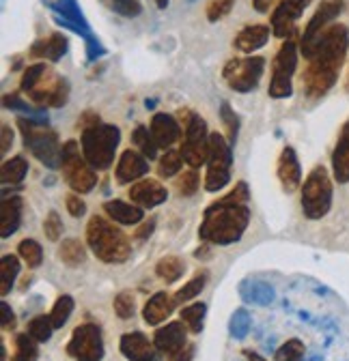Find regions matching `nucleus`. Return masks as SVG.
<instances>
[{
  "label": "nucleus",
  "mask_w": 349,
  "mask_h": 361,
  "mask_svg": "<svg viewBox=\"0 0 349 361\" xmlns=\"http://www.w3.org/2000/svg\"><path fill=\"white\" fill-rule=\"evenodd\" d=\"M349 50V28L345 24H332L315 43L307 56L302 73V88L309 99H321L328 95L338 80L345 56Z\"/></svg>",
  "instance_id": "1"
},
{
  "label": "nucleus",
  "mask_w": 349,
  "mask_h": 361,
  "mask_svg": "<svg viewBox=\"0 0 349 361\" xmlns=\"http://www.w3.org/2000/svg\"><path fill=\"white\" fill-rule=\"evenodd\" d=\"M248 200H250L248 183L239 180L227 196L218 198L205 209L203 221L199 226V237L205 243H213V245L237 243L250 224Z\"/></svg>",
  "instance_id": "2"
},
{
  "label": "nucleus",
  "mask_w": 349,
  "mask_h": 361,
  "mask_svg": "<svg viewBox=\"0 0 349 361\" xmlns=\"http://www.w3.org/2000/svg\"><path fill=\"white\" fill-rule=\"evenodd\" d=\"M86 243L102 262L108 264H121L132 256V243L127 235L104 215H93L86 224Z\"/></svg>",
  "instance_id": "3"
},
{
  "label": "nucleus",
  "mask_w": 349,
  "mask_h": 361,
  "mask_svg": "<svg viewBox=\"0 0 349 361\" xmlns=\"http://www.w3.org/2000/svg\"><path fill=\"white\" fill-rule=\"evenodd\" d=\"M121 140V129L108 123H95L82 129L80 149L95 170H108L114 161V153Z\"/></svg>",
  "instance_id": "4"
},
{
  "label": "nucleus",
  "mask_w": 349,
  "mask_h": 361,
  "mask_svg": "<svg viewBox=\"0 0 349 361\" xmlns=\"http://www.w3.org/2000/svg\"><path fill=\"white\" fill-rule=\"evenodd\" d=\"M18 127L22 133L24 147L48 168H61L63 157V145L59 142V133L50 129L46 123H39L32 118H18Z\"/></svg>",
  "instance_id": "5"
},
{
  "label": "nucleus",
  "mask_w": 349,
  "mask_h": 361,
  "mask_svg": "<svg viewBox=\"0 0 349 361\" xmlns=\"http://www.w3.org/2000/svg\"><path fill=\"white\" fill-rule=\"evenodd\" d=\"M332 178L326 166H315L302 183V213L307 219H324L332 209Z\"/></svg>",
  "instance_id": "6"
},
{
  "label": "nucleus",
  "mask_w": 349,
  "mask_h": 361,
  "mask_svg": "<svg viewBox=\"0 0 349 361\" xmlns=\"http://www.w3.org/2000/svg\"><path fill=\"white\" fill-rule=\"evenodd\" d=\"M179 118L184 121V142H182V157L190 168H201L207 164L209 157V131L207 123L190 112V110H179Z\"/></svg>",
  "instance_id": "7"
},
{
  "label": "nucleus",
  "mask_w": 349,
  "mask_h": 361,
  "mask_svg": "<svg viewBox=\"0 0 349 361\" xmlns=\"http://www.w3.org/2000/svg\"><path fill=\"white\" fill-rule=\"evenodd\" d=\"M61 170H63V176L67 180V185L76 194H89L97 185V172H95V168L89 161H86L82 149L73 140H67L63 145Z\"/></svg>",
  "instance_id": "8"
},
{
  "label": "nucleus",
  "mask_w": 349,
  "mask_h": 361,
  "mask_svg": "<svg viewBox=\"0 0 349 361\" xmlns=\"http://www.w3.org/2000/svg\"><path fill=\"white\" fill-rule=\"evenodd\" d=\"M207 174H205V190L220 192L231 180V166H233V147L225 135L211 133L209 135V157H207Z\"/></svg>",
  "instance_id": "9"
},
{
  "label": "nucleus",
  "mask_w": 349,
  "mask_h": 361,
  "mask_svg": "<svg viewBox=\"0 0 349 361\" xmlns=\"http://www.w3.org/2000/svg\"><path fill=\"white\" fill-rule=\"evenodd\" d=\"M297 69V43L285 39L280 50L272 61V80H270V97L287 99L293 93V73Z\"/></svg>",
  "instance_id": "10"
},
{
  "label": "nucleus",
  "mask_w": 349,
  "mask_h": 361,
  "mask_svg": "<svg viewBox=\"0 0 349 361\" xmlns=\"http://www.w3.org/2000/svg\"><path fill=\"white\" fill-rule=\"evenodd\" d=\"M266 59L264 56H246V59H231L223 69V78L235 93H250L264 78Z\"/></svg>",
  "instance_id": "11"
},
{
  "label": "nucleus",
  "mask_w": 349,
  "mask_h": 361,
  "mask_svg": "<svg viewBox=\"0 0 349 361\" xmlns=\"http://www.w3.org/2000/svg\"><path fill=\"white\" fill-rule=\"evenodd\" d=\"M343 9H345V0H324L317 7V11L309 20L307 28H304V35L300 39V52L304 59L313 52L319 37L334 24V20L343 13Z\"/></svg>",
  "instance_id": "12"
},
{
  "label": "nucleus",
  "mask_w": 349,
  "mask_h": 361,
  "mask_svg": "<svg viewBox=\"0 0 349 361\" xmlns=\"http://www.w3.org/2000/svg\"><path fill=\"white\" fill-rule=\"evenodd\" d=\"M67 353L76 361H102L104 359V338L95 323L78 325L67 342Z\"/></svg>",
  "instance_id": "13"
},
{
  "label": "nucleus",
  "mask_w": 349,
  "mask_h": 361,
  "mask_svg": "<svg viewBox=\"0 0 349 361\" xmlns=\"http://www.w3.org/2000/svg\"><path fill=\"white\" fill-rule=\"evenodd\" d=\"M30 102L35 108H63L69 99V82L54 73L52 69L46 71V75L41 78V82L28 93Z\"/></svg>",
  "instance_id": "14"
},
{
  "label": "nucleus",
  "mask_w": 349,
  "mask_h": 361,
  "mask_svg": "<svg viewBox=\"0 0 349 361\" xmlns=\"http://www.w3.org/2000/svg\"><path fill=\"white\" fill-rule=\"evenodd\" d=\"M313 0H280L276 5V9L272 11V32L278 39H291L295 32V22L304 16V9H307Z\"/></svg>",
  "instance_id": "15"
},
{
  "label": "nucleus",
  "mask_w": 349,
  "mask_h": 361,
  "mask_svg": "<svg viewBox=\"0 0 349 361\" xmlns=\"http://www.w3.org/2000/svg\"><path fill=\"white\" fill-rule=\"evenodd\" d=\"M50 9H52L54 13H59V22H61L63 26L71 28L76 35H80V37L86 41V45L100 41V39L91 32L89 22H86V18L82 16V11H80V7H78L76 0H57V3H50Z\"/></svg>",
  "instance_id": "16"
},
{
  "label": "nucleus",
  "mask_w": 349,
  "mask_h": 361,
  "mask_svg": "<svg viewBox=\"0 0 349 361\" xmlns=\"http://www.w3.org/2000/svg\"><path fill=\"white\" fill-rule=\"evenodd\" d=\"M119 348L129 361H160V350L143 331H129L121 336Z\"/></svg>",
  "instance_id": "17"
},
{
  "label": "nucleus",
  "mask_w": 349,
  "mask_h": 361,
  "mask_svg": "<svg viewBox=\"0 0 349 361\" xmlns=\"http://www.w3.org/2000/svg\"><path fill=\"white\" fill-rule=\"evenodd\" d=\"M129 198L141 209H155L168 200V190L153 178H143L129 188Z\"/></svg>",
  "instance_id": "18"
},
{
  "label": "nucleus",
  "mask_w": 349,
  "mask_h": 361,
  "mask_svg": "<svg viewBox=\"0 0 349 361\" xmlns=\"http://www.w3.org/2000/svg\"><path fill=\"white\" fill-rule=\"evenodd\" d=\"M149 172V161L143 153L138 151H132V149H127L121 153L119 161H117V183L121 185H127V183H132V180H138L143 178L145 174Z\"/></svg>",
  "instance_id": "19"
},
{
  "label": "nucleus",
  "mask_w": 349,
  "mask_h": 361,
  "mask_svg": "<svg viewBox=\"0 0 349 361\" xmlns=\"http://www.w3.org/2000/svg\"><path fill=\"white\" fill-rule=\"evenodd\" d=\"M276 174H278V180L287 194L295 192L302 185V168H300V159H297V153L293 147H285L280 151Z\"/></svg>",
  "instance_id": "20"
},
{
  "label": "nucleus",
  "mask_w": 349,
  "mask_h": 361,
  "mask_svg": "<svg viewBox=\"0 0 349 361\" xmlns=\"http://www.w3.org/2000/svg\"><path fill=\"white\" fill-rule=\"evenodd\" d=\"M188 327L184 325V321H172V323H166L164 327H160L153 336V344L160 353H166V355H172L177 353L179 348H184L188 344Z\"/></svg>",
  "instance_id": "21"
},
{
  "label": "nucleus",
  "mask_w": 349,
  "mask_h": 361,
  "mask_svg": "<svg viewBox=\"0 0 349 361\" xmlns=\"http://www.w3.org/2000/svg\"><path fill=\"white\" fill-rule=\"evenodd\" d=\"M67 48H69V41L63 32H52L43 39H37L32 45H30V56L37 59V61H50V63H59L65 54H67Z\"/></svg>",
  "instance_id": "22"
},
{
  "label": "nucleus",
  "mask_w": 349,
  "mask_h": 361,
  "mask_svg": "<svg viewBox=\"0 0 349 361\" xmlns=\"http://www.w3.org/2000/svg\"><path fill=\"white\" fill-rule=\"evenodd\" d=\"M149 129L153 133L158 147L164 149V151H168V147H172L174 142H177L182 138V133H184L182 125L177 123V118L170 116V114H164V112L153 114Z\"/></svg>",
  "instance_id": "23"
},
{
  "label": "nucleus",
  "mask_w": 349,
  "mask_h": 361,
  "mask_svg": "<svg viewBox=\"0 0 349 361\" xmlns=\"http://www.w3.org/2000/svg\"><path fill=\"white\" fill-rule=\"evenodd\" d=\"M332 174L341 185L349 183V121L343 123L332 151Z\"/></svg>",
  "instance_id": "24"
},
{
  "label": "nucleus",
  "mask_w": 349,
  "mask_h": 361,
  "mask_svg": "<svg viewBox=\"0 0 349 361\" xmlns=\"http://www.w3.org/2000/svg\"><path fill=\"white\" fill-rule=\"evenodd\" d=\"M270 39V26L266 24H248L244 26L235 39H233V48L239 50L242 54H252L256 50H261Z\"/></svg>",
  "instance_id": "25"
},
{
  "label": "nucleus",
  "mask_w": 349,
  "mask_h": 361,
  "mask_svg": "<svg viewBox=\"0 0 349 361\" xmlns=\"http://www.w3.org/2000/svg\"><path fill=\"white\" fill-rule=\"evenodd\" d=\"M174 305H177V301H174V295H168L164 290L155 293L145 303V307H143V319H145V323L147 325H153V327L160 325V323H164L168 316L172 314Z\"/></svg>",
  "instance_id": "26"
},
{
  "label": "nucleus",
  "mask_w": 349,
  "mask_h": 361,
  "mask_svg": "<svg viewBox=\"0 0 349 361\" xmlns=\"http://www.w3.org/2000/svg\"><path fill=\"white\" fill-rule=\"evenodd\" d=\"M104 211L112 221L123 224V226H136L145 219V213L138 204L125 202V200H108L104 202Z\"/></svg>",
  "instance_id": "27"
},
{
  "label": "nucleus",
  "mask_w": 349,
  "mask_h": 361,
  "mask_svg": "<svg viewBox=\"0 0 349 361\" xmlns=\"http://www.w3.org/2000/svg\"><path fill=\"white\" fill-rule=\"evenodd\" d=\"M22 209H24V200L20 196L3 198V204H0V213H3V221H0V237L3 239H9L20 228Z\"/></svg>",
  "instance_id": "28"
},
{
  "label": "nucleus",
  "mask_w": 349,
  "mask_h": 361,
  "mask_svg": "<svg viewBox=\"0 0 349 361\" xmlns=\"http://www.w3.org/2000/svg\"><path fill=\"white\" fill-rule=\"evenodd\" d=\"M239 295L254 305H270L276 299V290L268 282H242Z\"/></svg>",
  "instance_id": "29"
},
{
  "label": "nucleus",
  "mask_w": 349,
  "mask_h": 361,
  "mask_svg": "<svg viewBox=\"0 0 349 361\" xmlns=\"http://www.w3.org/2000/svg\"><path fill=\"white\" fill-rule=\"evenodd\" d=\"M184 274H186V264L179 256H164L155 264V276L166 284L179 282Z\"/></svg>",
  "instance_id": "30"
},
{
  "label": "nucleus",
  "mask_w": 349,
  "mask_h": 361,
  "mask_svg": "<svg viewBox=\"0 0 349 361\" xmlns=\"http://www.w3.org/2000/svg\"><path fill=\"white\" fill-rule=\"evenodd\" d=\"M26 172H28V161L22 155H16V157L3 161V166H0V178H3L5 185H18V183H22Z\"/></svg>",
  "instance_id": "31"
},
{
  "label": "nucleus",
  "mask_w": 349,
  "mask_h": 361,
  "mask_svg": "<svg viewBox=\"0 0 349 361\" xmlns=\"http://www.w3.org/2000/svg\"><path fill=\"white\" fill-rule=\"evenodd\" d=\"M20 274V258L18 256H3L0 260V295H9L13 284H16V278Z\"/></svg>",
  "instance_id": "32"
},
{
  "label": "nucleus",
  "mask_w": 349,
  "mask_h": 361,
  "mask_svg": "<svg viewBox=\"0 0 349 361\" xmlns=\"http://www.w3.org/2000/svg\"><path fill=\"white\" fill-rule=\"evenodd\" d=\"M205 314H207V305L205 303H190L186 307H182V321L184 325L190 329V334L199 336L203 331L205 325Z\"/></svg>",
  "instance_id": "33"
},
{
  "label": "nucleus",
  "mask_w": 349,
  "mask_h": 361,
  "mask_svg": "<svg viewBox=\"0 0 349 361\" xmlns=\"http://www.w3.org/2000/svg\"><path fill=\"white\" fill-rule=\"evenodd\" d=\"M59 258L67 267H78V264H82L86 260V247L78 239H65L59 245Z\"/></svg>",
  "instance_id": "34"
},
{
  "label": "nucleus",
  "mask_w": 349,
  "mask_h": 361,
  "mask_svg": "<svg viewBox=\"0 0 349 361\" xmlns=\"http://www.w3.org/2000/svg\"><path fill=\"white\" fill-rule=\"evenodd\" d=\"M132 142L138 147V151H141L147 159H155L160 147H158V142H155V138H153L151 129H147L145 125H138V127L132 131Z\"/></svg>",
  "instance_id": "35"
},
{
  "label": "nucleus",
  "mask_w": 349,
  "mask_h": 361,
  "mask_svg": "<svg viewBox=\"0 0 349 361\" xmlns=\"http://www.w3.org/2000/svg\"><path fill=\"white\" fill-rule=\"evenodd\" d=\"M39 348L37 340L30 334H18L16 336V353L11 361H37Z\"/></svg>",
  "instance_id": "36"
},
{
  "label": "nucleus",
  "mask_w": 349,
  "mask_h": 361,
  "mask_svg": "<svg viewBox=\"0 0 349 361\" xmlns=\"http://www.w3.org/2000/svg\"><path fill=\"white\" fill-rule=\"evenodd\" d=\"M184 157H182V151H166L162 157H160V164H158V172L162 178H170V176H177L182 172V166H184Z\"/></svg>",
  "instance_id": "37"
},
{
  "label": "nucleus",
  "mask_w": 349,
  "mask_h": 361,
  "mask_svg": "<svg viewBox=\"0 0 349 361\" xmlns=\"http://www.w3.org/2000/svg\"><path fill=\"white\" fill-rule=\"evenodd\" d=\"M3 106L7 108V110H11V112H26L28 114V118H32V121H39V123H48L46 118H43L39 112H41V108H32V106H28V102H24L18 93H9V95H5L3 97Z\"/></svg>",
  "instance_id": "38"
},
{
  "label": "nucleus",
  "mask_w": 349,
  "mask_h": 361,
  "mask_svg": "<svg viewBox=\"0 0 349 361\" xmlns=\"http://www.w3.org/2000/svg\"><path fill=\"white\" fill-rule=\"evenodd\" d=\"M52 331H54V325H52V319L50 314H39L35 319L28 323V334L37 340V342H48L52 338Z\"/></svg>",
  "instance_id": "39"
},
{
  "label": "nucleus",
  "mask_w": 349,
  "mask_h": 361,
  "mask_svg": "<svg viewBox=\"0 0 349 361\" xmlns=\"http://www.w3.org/2000/svg\"><path fill=\"white\" fill-rule=\"evenodd\" d=\"M207 271H203V274H199L196 278H192L188 284H184L177 293H174V301H177V305L179 303H184V301H192L194 297H199L201 295V290L205 288V284H207Z\"/></svg>",
  "instance_id": "40"
},
{
  "label": "nucleus",
  "mask_w": 349,
  "mask_h": 361,
  "mask_svg": "<svg viewBox=\"0 0 349 361\" xmlns=\"http://www.w3.org/2000/svg\"><path fill=\"white\" fill-rule=\"evenodd\" d=\"M112 307H114V314L119 316L121 321H129L134 316V312H136V299H134V295L129 293V290H121L114 297Z\"/></svg>",
  "instance_id": "41"
},
{
  "label": "nucleus",
  "mask_w": 349,
  "mask_h": 361,
  "mask_svg": "<svg viewBox=\"0 0 349 361\" xmlns=\"http://www.w3.org/2000/svg\"><path fill=\"white\" fill-rule=\"evenodd\" d=\"M50 67L46 65V63H32V65H28L26 69H24V73H22V80H20V88L24 90V93L28 95L30 90L41 82V78L46 75V71H48Z\"/></svg>",
  "instance_id": "42"
},
{
  "label": "nucleus",
  "mask_w": 349,
  "mask_h": 361,
  "mask_svg": "<svg viewBox=\"0 0 349 361\" xmlns=\"http://www.w3.org/2000/svg\"><path fill=\"white\" fill-rule=\"evenodd\" d=\"M71 312H73V299L69 295L59 297L57 303H54V307H52V312H50V319H52L54 329H61L69 321Z\"/></svg>",
  "instance_id": "43"
},
{
  "label": "nucleus",
  "mask_w": 349,
  "mask_h": 361,
  "mask_svg": "<svg viewBox=\"0 0 349 361\" xmlns=\"http://www.w3.org/2000/svg\"><path fill=\"white\" fill-rule=\"evenodd\" d=\"M102 3L110 11H114V13H119L123 18H138L143 13L141 0H102Z\"/></svg>",
  "instance_id": "44"
},
{
  "label": "nucleus",
  "mask_w": 349,
  "mask_h": 361,
  "mask_svg": "<svg viewBox=\"0 0 349 361\" xmlns=\"http://www.w3.org/2000/svg\"><path fill=\"white\" fill-rule=\"evenodd\" d=\"M199 185H201V178H199V174H196L194 168L186 170L184 174L177 176V180H174V188H177L179 196H184V198L194 196L199 192Z\"/></svg>",
  "instance_id": "45"
},
{
  "label": "nucleus",
  "mask_w": 349,
  "mask_h": 361,
  "mask_svg": "<svg viewBox=\"0 0 349 361\" xmlns=\"http://www.w3.org/2000/svg\"><path fill=\"white\" fill-rule=\"evenodd\" d=\"M18 254H20V258L28 264V267H39L41 262H43V250H41V245L35 241V239H24L20 245H18Z\"/></svg>",
  "instance_id": "46"
},
{
  "label": "nucleus",
  "mask_w": 349,
  "mask_h": 361,
  "mask_svg": "<svg viewBox=\"0 0 349 361\" xmlns=\"http://www.w3.org/2000/svg\"><path fill=\"white\" fill-rule=\"evenodd\" d=\"M304 353H307V348H304V342L297 340V338H291L287 340L274 355L276 361H302L304 359Z\"/></svg>",
  "instance_id": "47"
},
{
  "label": "nucleus",
  "mask_w": 349,
  "mask_h": 361,
  "mask_svg": "<svg viewBox=\"0 0 349 361\" xmlns=\"http://www.w3.org/2000/svg\"><path fill=\"white\" fill-rule=\"evenodd\" d=\"M250 316H248V312L242 307V310H235L233 312V316H231V321H229V334L235 338V340H242V338H246L248 336V331H250Z\"/></svg>",
  "instance_id": "48"
},
{
  "label": "nucleus",
  "mask_w": 349,
  "mask_h": 361,
  "mask_svg": "<svg viewBox=\"0 0 349 361\" xmlns=\"http://www.w3.org/2000/svg\"><path fill=\"white\" fill-rule=\"evenodd\" d=\"M220 118H223L225 129H227V133H229V142H231V147H235V142H237V131H239V118H237V114L233 112L231 104L223 102V106H220Z\"/></svg>",
  "instance_id": "49"
},
{
  "label": "nucleus",
  "mask_w": 349,
  "mask_h": 361,
  "mask_svg": "<svg viewBox=\"0 0 349 361\" xmlns=\"http://www.w3.org/2000/svg\"><path fill=\"white\" fill-rule=\"evenodd\" d=\"M233 5H235V0H211L207 5V20L220 22L223 18H227L231 13Z\"/></svg>",
  "instance_id": "50"
},
{
  "label": "nucleus",
  "mask_w": 349,
  "mask_h": 361,
  "mask_svg": "<svg viewBox=\"0 0 349 361\" xmlns=\"http://www.w3.org/2000/svg\"><path fill=\"white\" fill-rule=\"evenodd\" d=\"M43 233H46V237L50 241H59L61 235H63V219L57 211H50L46 215V219H43Z\"/></svg>",
  "instance_id": "51"
},
{
  "label": "nucleus",
  "mask_w": 349,
  "mask_h": 361,
  "mask_svg": "<svg viewBox=\"0 0 349 361\" xmlns=\"http://www.w3.org/2000/svg\"><path fill=\"white\" fill-rule=\"evenodd\" d=\"M65 207H67V213L71 217H82L86 213V204L84 200L80 198V194H69L65 196Z\"/></svg>",
  "instance_id": "52"
},
{
  "label": "nucleus",
  "mask_w": 349,
  "mask_h": 361,
  "mask_svg": "<svg viewBox=\"0 0 349 361\" xmlns=\"http://www.w3.org/2000/svg\"><path fill=\"white\" fill-rule=\"evenodd\" d=\"M153 231H155V217H151V219H147L141 228L134 233V239H138V241H145V239H149L151 235H153Z\"/></svg>",
  "instance_id": "53"
},
{
  "label": "nucleus",
  "mask_w": 349,
  "mask_h": 361,
  "mask_svg": "<svg viewBox=\"0 0 349 361\" xmlns=\"http://www.w3.org/2000/svg\"><path fill=\"white\" fill-rule=\"evenodd\" d=\"M192 357H194V346L192 344H186L177 353L168 355V361H192Z\"/></svg>",
  "instance_id": "54"
},
{
  "label": "nucleus",
  "mask_w": 349,
  "mask_h": 361,
  "mask_svg": "<svg viewBox=\"0 0 349 361\" xmlns=\"http://www.w3.org/2000/svg\"><path fill=\"white\" fill-rule=\"evenodd\" d=\"M0 312H3V327L7 329V327H11L13 323H16V314H13V310L9 307V303L7 301H0Z\"/></svg>",
  "instance_id": "55"
},
{
  "label": "nucleus",
  "mask_w": 349,
  "mask_h": 361,
  "mask_svg": "<svg viewBox=\"0 0 349 361\" xmlns=\"http://www.w3.org/2000/svg\"><path fill=\"white\" fill-rule=\"evenodd\" d=\"M0 133H3V140H0V151L7 153V151H9V147H11V142H13V131H11V127H9V125H3V129H0Z\"/></svg>",
  "instance_id": "56"
},
{
  "label": "nucleus",
  "mask_w": 349,
  "mask_h": 361,
  "mask_svg": "<svg viewBox=\"0 0 349 361\" xmlns=\"http://www.w3.org/2000/svg\"><path fill=\"white\" fill-rule=\"evenodd\" d=\"M272 5H274V0H252V7H254L259 13H268Z\"/></svg>",
  "instance_id": "57"
},
{
  "label": "nucleus",
  "mask_w": 349,
  "mask_h": 361,
  "mask_svg": "<svg viewBox=\"0 0 349 361\" xmlns=\"http://www.w3.org/2000/svg\"><path fill=\"white\" fill-rule=\"evenodd\" d=\"M244 355H246V359L248 361H268L266 357H261L259 353H254V350H244Z\"/></svg>",
  "instance_id": "58"
},
{
  "label": "nucleus",
  "mask_w": 349,
  "mask_h": 361,
  "mask_svg": "<svg viewBox=\"0 0 349 361\" xmlns=\"http://www.w3.org/2000/svg\"><path fill=\"white\" fill-rule=\"evenodd\" d=\"M155 5H158V9H166L168 7V0H155Z\"/></svg>",
  "instance_id": "59"
},
{
  "label": "nucleus",
  "mask_w": 349,
  "mask_h": 361,
  "mask_svg": "<svg viewBox=\"0 0 349 361\" xmlns=\"http://www.w3.org/2000/svg\"><path fill=\"white\" fill-rule=\"evenodd\" d=\"M345 90L349 93V73H347V82H345Z\"/></svg>",
  "instance_id": "60"
}]
</instances>
